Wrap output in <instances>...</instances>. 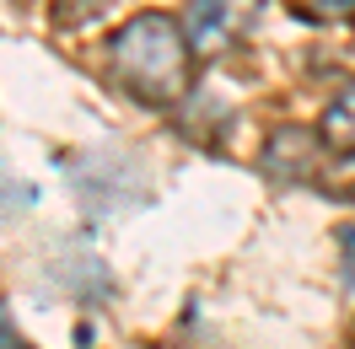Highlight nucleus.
<instances>
[{
	"label": "nucleus",
	"mask_w": 355,
	"mask_h": 349,
	"mask_svg": "<svg viewBox=\"0 0 355 349\" xmlns=\"http://www.w3.org/2000/svg\"><path fill=\"white\" fill-rule=\"evenodd\" d=\"M194 44L183 22H173L167 11H140L108 38V75L113 87L135 97L140 108H173L189 97L194 81Z\"/></svg>",
	"instance_id": "1"
},
{
	"label": "nucleus",
	"mask_w": 355,
	"mask_h": 349,
	"mask_svg": "<svg viewBox=\"0 0 355 349\" xmlns=\"http://www.w3.org/2000/svg\"><path fill=\"white\" fill-rule=\"evenodd\" d=\"M259 11H264V0H189L183 33H189V44H194L200 60H216V54H226L248 27L259 22Z\"/></svg>",
	"instance_id": "2"
},
{
	"label": "nucleus",
	"mask_w": 355,
	"mask_h": 349,
	"mask_svg": "<svg viewBox=\"0 0 355 349\" xmlns=\"http://www.w3.org/2000/svg\"><path fill=\"white\" fill-rule=\"evenodd\" d=\"M323 134L318 129H302V124H286V129H275L264 140V156H259V167H264L275 183H312V177L323 172Z\"/></svg>",
	"instance_id": "3"
},
{
	"label": "nucleus",
	"mask_w": 355,
	"mask_h": 349,
	"mask_svg": "<svg viewBox=\"0 0 355 349\" xmlns=\"http://www.w3.org/2000/svg\"><path fill=\"white\" fill-rule=\"evenodd\" d=\"M318 134H323V145H329L334 156L355 151V81H345V87L334 91V102L323 108V118H318Z\"/></svg>",
	"instance_id": "4"
},
{
	"label": "nucleus",
	"mask_w": 355,
	"mask_h": 349,
	"mask_svg": "<svg viewBox=\"0 0 355 349\" xmlns=\"http://www.w3.org/2000/svg\"><path fill=\"white\" fill-rule=\"evenodd\" d=\"M302 11L318 17V22H350V17H355V0H302Z\"/></svg>",
	"instance_id": "5"
},
{
	"label": "nucleus",
	"mask_w": 355,
	"mask_h": 349,
	"mask_svg": "<svg viewBox=\"0 0 355 349\" xmlns=\"http://www.w3.org/2000/svg\"><path fill=\"white\" fill-rule=\"evenodd\" d=\"M0 349H33V344L22 339V333L11 328V317H6V312H0Z\"/></svg>",
	"instance_id": "6"
}]
</instances>
